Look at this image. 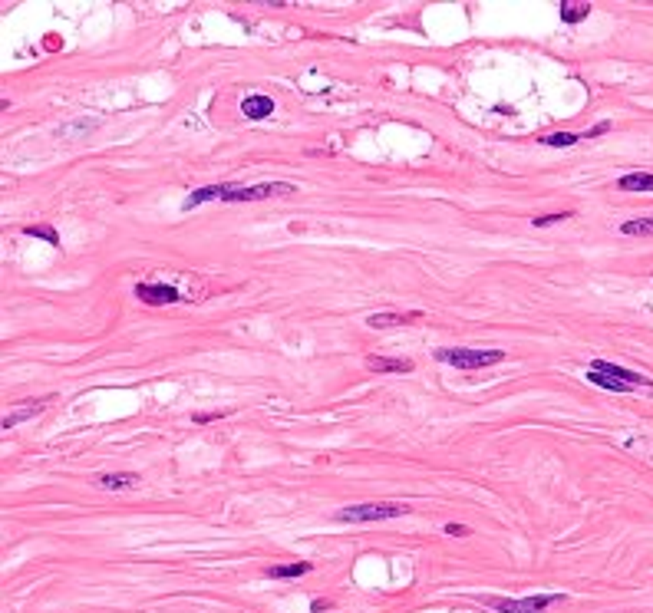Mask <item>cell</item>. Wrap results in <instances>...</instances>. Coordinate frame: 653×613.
<instances>
[{"instance_id":"obj_1","label":"cell","mask_w":653,"mask_h":613,"mask_svg":"<svg viewBox=\"0 0 653 613\" xmlns=\"http://www.w3.org/2000/svg\"><path fill=\"white\" fill-rule=\"evenodd\" d=\"M439 363H449L456 369H485V366L505 363V350H468V346H442L435 350Z\"/></svg>"},{"instance_id":"obj_2","label":"cell","mask_w":653,"mask_h":613,"mask_svg":"<svg viewBox=\"0 0 653 613\" xmlns=\"http://www.w3.org/2000/svg\"><path fill=\"white\" fill-rule=\"evenodd\" d=\"M409 515V505L403 501H367V505H350L337 511V521L343 525H370V521H390V518Z\"/></svg>"},{"instance_id":"obj_3","label":"cell","mask_w":653,"mask_h":613,"mask_svg":"<svg viewBox=\"0 0 653 613\" xmlns=\"http://www.w3.org/2000/svg\"><path fill=\"white\" fill-rule=\"evenodd\" d=\"M297 192L291 182H261V185H221L218 202H264L271 195H291Z\"/></svg>"},{"instance_id":"obj_4","label":"cell","mask_w":653,"mask_h":613,"mask_svg":"<svg viewBox=\"0 0 653 613\" xmlns=\"http://www.w3.org/2000/svg\"><path fill=\"white\" fill-rule=\"evenodd\" d=\"M565 593H534V597H522V600H512V597H482L485 607L499 613H544L551 603H561Z\"/></svg>"},{"instance_id":"obj_5","label":"cell","mask_w":653,"mask_h":613,"mask_svg":"<svg viewBox=\"0 0 653 613\" xmlns=\"http://www.w3.org/2000/svg\"><path fill=\"white\" fill-rule=\"evenodd\" d=\"M136 297H139L142 303H149V307L188 301V297H182V294L175 291V287H169V284H136Z\"/></svg>"},{"instance_id":"obj_6","label":"cell","mask_w":653,"mask_h":613,"mask_svg":"<svg viewBox=\"0 0 653 613\" xmlns=\"http://www.w3.org/2000/svg\"><path fill=\"white\" fill-rule=\"evenodd\" d=\"M591 369H598V373H604V376H614V379H621V383H627V386H653V379L650 376H640V373H633V369H624V366H617V363H607V360H594L591 363Z\"/></svg>"},{"instance_id":"obj_7","label":"cell","mask_w":653,"mask_h":613,"mask_svg":"<svg viewBox=\"0 0 653 613\" xmlns=\"http://www.w3.org/2000/svg\"><path fill=\"white\" fill-rule=\"evenodd\" d=\"M423 320V313L419 310H409V313H370L367 317V327H373V330H386V327H406V323H416Z\"/></svg>"},{"instance_id":"obj_8","label":"cell","mask_w":653,"mask_h":613,"mask_svg":"<svg viewBox=\"0 0 653 613\" xmlns=\"http://www.w3.org/2000/svg\"><path fill=\"white\" fill-rule=\"evenodd\" d=\"M241 112H244V119H268L274 112V99L264 96V93H254L241 103Z\"/></svg>"},{"instance_id":"obj_9","label":"cell","mask_w":653,"mask_h":613,"mask_svg":"<svg viewBox=\"0 0 653 613\" xmlns=\"http://www.w3.org/2000/svg\"><path fill=\"white\" fill-rule=\"evenodd\" d=\"M96 485L99 488H106V492H129V488H139V475H132V472L99 475Z\"/></svg>"},{"instance_id":"obj_10","label":"cell","mask_w":653,"mask_h":613,"mask_svg":"<svg viewBox=\"0 0 653 613\" xmlns=\"http://www.w3.org/2000/svg\"><path fill=\"white\" fill-rule=\"evenodd\" d=\"M367 369H370V373H413V363H409V360H386V356H370V360H367Z\"/></svg>"},{"instance_id":"obj_11","label":"cell","mask_w":653,"mask_h":613,"mask_svg":"<svg viewBox=\"0 0 653 613\" xmlns=\"http://www.w3.org/2000/svg\"><path fill=\"white\" fill-rule=\"evenodd\" d=\"M46 402H50V399H37V402H33V406L13 409L11 416H4V429H13V426H20V422L33 419V416H37V412H44V409H46Z\"/></svg>"},{"instance_id":"obj_12","label":"cell","mask_w":653,"mask_h":613,"mask_svg":"<svg viewBox=\"0 0 653 613\" xmlns=\"http://www.w3.org/2000/svg\"><path fill=\"white\" fill-rule=\"evenodd\" d=\"M621 192H653V175L650 172H631L617 182Z\"/></svg>"},{"instance_id":"obj_13","label":"cell","mask_w":653,"mask_h":613,"mask_svg":"<svg viewBox=\"0 0 653 613\" xmlns=\"http://www.w3.org/2000/svg\"><path fill=\"white\" fill-rule=\"evenodd\" d=\"M268 577H304V574H310V560H294V564H274V567L264 570Z\"/></svg>"},{"instance_id":"obj_14","label":"cell","mask_w":653,"mask_h":613,"mask_svg":"<svg viewBox=\"0 0 653 613\" xmlns=\"http://www.w3.org/2000/svg\"><path fill=\"white\" fill-rule=\"evenodd\" d=\"M218 195H221V185H205V188H195V192H192L185 202H182V211H192V208H198V204H205V202H218Z\"/></svg>"},{"instance_id":"obj_15","label":"cell","mask_w":653,"mask_h":613,"mask_svg":"<svg viewBox=\"0 0 653 613\" xmlns=\"http://www.w3.org/2000/svg\"><path fill=\"white\" fill-rule=\"evenodd\" d=\"M588 13H591V4H581V0H565V4H561V20L565 23L588 20Z\"/></svg>"},{"instance_id":"obj_16","label":"cell","mask_w":653,"mask_h":613,"mask_svg":"<svg viewBox=\"0 0 653 613\" xmlns=\"http://www.w3.org/2000/svg\"><path fill=\"white\" fill-rule=\"evenodd\" d=\"M621 235H627V237H650L653 235V218H631V221H624Z\"/></svg>"},{"instance_id":"obj_17","label":"cell","mask_w":653,"mask_h":613,"mask_svg":"<svg viewBox=\"0 0 653 613\" xmlns=\"http://www.w3.org/2000/svg\"><path fill=\"white\" fill-rule=\"evenodd\" d=\"M588 383H594V386H600V389H610V393H631L633 389V386H627V383H621V379L604 376L598 369H588Z\"/></svg>"},{"instance_id":"obj_18","label":"cell","mask_w":653,"mask_h":613,"mask_svg":"<svg viewBox=\"0 0 653 613\" xmlns=\"http://www.w3.org/2000/svg\"><path fill=\"white\" fill-rule=\"evenodd\" d=\"M581 142V136L577 132H551V136H544L541 145H551V149H571V145H577Z\"/></svg>"},{"instance_id":"obj_19","label":"cell","mask_w":653,"mask_h":613,"mask_svg":"<svg viewBox=\"0 0 653 613\" xmlns=\"http://www.w3.org/2000/svg\"><path fill=\"white\" fill-rule=\"evenodd\" d=\"M23 235L30 237H40V241H46V244H53V248H60V235H56L50 225H27L23 228Z\"/></svg>"},{"instance_id":"obj_20","label":"cell","mask_w":653,"mask_h":613,"mask_svg":"<svg viewBox=\"0 0 653 613\" xmlns=\"http://www.w3.org/2000/svg\"><path fill=\"white\" fill-rule=\"evenodd\" d=\"M574 218V211H558V215H541V218H532L534 228H548V225H558V221H567Z\"/></svg>"},{"instance_id":"obj_21","label":"cell","mask_w":653,"mask_h":613,"mask_svg":"<svg viewBox=\"0 0 653 613\" xmlns=\"http://www.w3.org/2000/svg\"><path fill=\"white\" fill-rule=\"evenodd\" d=\"M604 132H610V119H600L594 129H588V132H581V139H598V136H604Z\"/></svg>"},{"instance_id":"obj_22","label":"cell","mask_w":653,"mask_h":613,"mask_svg":"<svg viewBox=\"0 0 653 613\" xmlns=\"http://www.w3.org/2000/svg\"><path fill=\"white\" fill-rule=\"evenodd\" d=\"M446 534H452V538H466L468 527L466 525H446Z\"/></svg>"},{"instance_id":"obj_23","label":"cell","mask_w":653,"mask_h":613,"mask_svg":"<svg viewBox=\"0 0 653 613\" xmlns=\"http://www.w3.org/2000/svg\"><path fill=\"white\" fill-rule=\"evenodd\" d=\"M218 416H221V412H198V416H192V419H195L198 426H202V422H215Z\"/></svg>"},{"instance_id":"obj_24","label":"cell","mask_w":653,"mask_h":613,"mask_svg":"<svg viewBox=\"0 0 653 613\" xmlns=\"http://www.w3.org/2000/svg\"><path fill=\"white\" fill-rule=\"evenodd\" d=\"M330 610V600H310V613H324Z\"/></svg>"}]
</instances>
